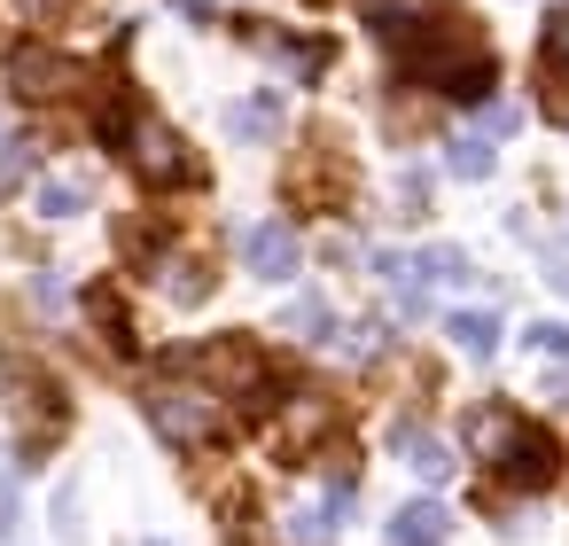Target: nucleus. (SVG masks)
Returning a JSON list of instances; mask_svg holds the SVG:
<instances>
[{"instance_id":"393cba45","label":"nucleus","mask_w":569,"mask_h":546,"mask_svg":"<svg viewBox=\"0 0 569 546\" xmlns=\"http://www.w3.org/2000/svg\"><path fill=\"white\" fill-rule=\"evenodd\" d=\"M180 9H188L196 24H219V0H180Z\"/></svg>"},{"instance_id":"dca6fc26","label":"nucleus","mask_w":569,"mask_h":546,"mask_svg":"<svg viewBox=\"0 0 569 546\" xmlns=\"http://www.w3.org/2000/svg\"><path fill=\"white\" fill-rule=\"evenodd\" d=\"M79 211H87L79 180H40V219H79Z\"/></svg>"},{"instance_id":"9d476101","label":"nucleus","mask_w":569,"mask_h":546,"mask_svg":"<svg viewBox=\"0 0 569 546\" xmlns=\"http://www.w3.org/2000/svg\"><path fill=\"white\" fill-rule=\"evenodd\" d=\"M375 274H382V289L398 297V312H421V305H429V274H421V258L382 250V258H375Z\"/></svg>"},{"instance_id":"a878e982","label":"nucleus","mask_w":569,"mask_h":546,"mask_svg":"<svg viewBox=\"0 0 569 546\" xmlns=\"http://www.w3.org/2000/svg\"><path fill=\"white\" fill-rule=\"evenodd\" d=\"M141 546H172V538H141Z\"/></svg>"},{"instance_id":"0eeeda50","label":"nucleus","mask_w":569,"mask_h":546,"mask_svg":"<svg viewBox=\"0 0 569 546\" xmlns=\"http://www.w3.org/2000/svg\"><path fill=\"white\" fill-rule=\"evenodd\" d=\"M297 258H305V250H297V227H289V219H258V227L242 235V266H250L258 281H289Z\"/></svg>"},{"instance_id":"1a4fd4ad","label":"nucleus","mask_w":569,"mask_h":546,"mask_svg":"<svg viewBox=\"0 0 569 546\" xmlns=\"http://www.w3.org/2000/svg\"><path fill=\"white\" fill-rule=\"evenodd\" d=\"M250 40H258L266 56H281V63L297 71V87H312V79L336 63V48H328V40H281V32H250Z\"/></svg>"},{"instance_id":"f8f14e48","label":"nucleus","mask_w":569,"mask_h":546,"mask_svg":"<svg viewBox=\"0 0 569 546\" xmlns=\"http://www.w3.org/2000/svg\"><path fill=\"white\" fill-rule=\"evenodd\" d=\"M390 445H398V453H406L421 476H445V468H452V453H445V445H437L421 421H390Z\"/></svg>"},{"instance_id":"aec40b11","label":"nucleus","mask_w":569,"mask_h":546,"mask_svg":"<svg viewBox=\"0 0 569 546\" xmlns=\"http://www.w3.org/2000/svg\"><path fill=\"white\" fill-rule=\"evenodd\" d=\"M32 172V141H0V188Z\"/></svg>"},{"instance_id":"f257e3e1","label":"nucleus","mask_w":569,"mask_h":546,"mask_svg":"<svg viewBox=\"0 0 569 546\" xmlns=\"http://www.w3.org/2000/svg\"><path fill=\"white\" fill-rule=\"evenodd\" d=\"M359 17L375 24V40L390 48L406 87H429L452 102H491L499 63L468 9H452V0H359Z\"/></svg>"},{"instance_id":"7ed1b4c3","label":"nucleus","mask_w":569,"mask_h":546,"mask_svg":"<svg viewBox=\"0 0 569 546\" xmlns=\"http://www.w3.org/2000/svg\"><path fill=\"white\" fill-rule=\"evenodd\" d=\"M141 414H149V429H157L164 445H180V453H203V445H227V437H234V398H219L211 383H188L180 367L141 390Z\"/></svg>"},{"instance_id":"a211bd4d","label":"nucleus","mask_w":569,"mask_h":546,"mask_svg":"<svg viewBox=\"0 0 569 546\" xmlns=\"http://www.w3.org/2000/svg\"><path fill=\"white\" fill-rule=\"evenodd\" d=\"M522 344H530V351H546V359H569V328H561V320H538V328H522Z\"/></svg>"},{"instance_id":"ddd939ff","label":"nucleus","mask_w":569,"mask_h":546,"mask_svg":"<svg viewBox=\"0 0 569 546\" xmlns=\"http://www.w3.org/2000/svg\"><path fill=\"white\" fill-rule=\"evenodd\" d=\"M445 336H452L468 359H491V351H499V320H491V312H452Z\"/></svg>"},{"instance_id":"b1692460","label":"nucleus","mask_w":569,"mask_h":546,"mask_svg":"<svg viewBox=\"0 0 569 546\" xmlns=\"http://www.w3.org/2000/svg\"><path fill=\"white\" fill-rule=\"evenodd\" d=\"M9 523H17V484L0 476V538H9Z\"/></svg>"},{"instance_id":"5701e85b","label":"nucleus","mask_w":569,"mask_h":546,"mask_svg":"<svg viewBox=\"0 0 569 546\" xmlns=\"http://www.w3.org/2000/svg\"><path fill=\"white\" fill-rule=\"evenodd\" d=\"M546 281H553V289L569 297V250H546Z\"/></svg>"},{"instance_id":"4be33fe9","label":"nucleus","mask_w":569,"mask_h":546,"mask_svg":"<svg viewBox=\"0 0 569 546\" xmlns=\"http://www.w3.org/2000/svg\"><path fill=\"white\" fill-rule=\"evenodd\" d=\"M17 9H24L32 24H56V17H71V0H17Z\"/></svg>"},{"instance_id":"412c9836","label":"nucleus","mask_w":569,"mask_h":546,"mask_svg":"<svg viewBox=\"0 0 569 546\" xmlns=\"http://www.w3.org/2000/svg\"><path fill=\"white\" fill-rule=\"evenodd\" d=\"M56 530H63V538H79V492H71V484L56 492Z\"/></svg>"},{"instance_id":"2eb2a0df","label":"nucleus","mask_w":569,"mask_h":546,"mask_svg":"<svg viewBox=\"0 0 569 546\" xmlns=\"http://www.w3.org/2000/svg\"><path fill=\"white\" fill-rule=\"evenodd\" d=\"M538 56H546V79H569V9H553V17H546Z\"/></svg>"},{"instance_id":"4468645a","label":"nucleus","mask_w":569,"mask_h":546,"mask_svg":"<svg viewBox=\"0 0 569 546\" xmlns=\"http://www.w3.org/2000/svg\"><path fill=\"white\" fill-rule=\"evenodd\" d=\"M227 126H234L242 141H273V133H281V102H273V95H250V102H242Z\"/></svg>"},{"instance_id":"f03ea898","label":"nucleus","mask_w":569,"mask_h":546,"mask_svg":"<svg viewBox=\"0 0 569 546\" xmlns=\"http://www.w3.org/2000/svg\"><path fill=\"white\" fill-rule=\"evenodd\" d=\"M460 437H468V445L491 460V476L515 484V492H546V484L561 476V437H553L546 421L507 414V406H476V414L460 421Z\"/></svg>"},{"instance_id":"20e7f679","label":"nucleus","mask_w":569,"mask_h":546,"mask_svg":"<svg viewBox=\"0 0 569 546\" xmlns=\"http://www.w3.org/2000/svg\"><path fill=\"white\" fill-rule=\"evenodd\" d=\"M9 429H17V468H40L63 445V429H71L63 383L40 359H9Z\"/></svg>"},{"instance_id":"6ab92c4d","label":"nucleus","mask_w":569,"mask_h":546,"mask_svg":"<svg viewBox=\"0 0 569 546\" xmlns=\"http://www.w3.org/2000/svg\"><path fill=\"white\" fill-rule=\"evenodd\" d=\"M421 274H429V281H460L468 258H460V250H421Z\"/></svg>"},{"instance_id":"9b49d317","label":"nucleus","mask_w":569,"mask_h":546,"mask_svg":"<svg viewBox=\"0 0 569 546\" xmlns=\"http://www.w3.org/2000/svg\"><path fill=\"white\" fill-rule=\"evenodd\" d=\"M79 312H94V328L110 336V351H133V320H126V305H118V289H110V281H94V289L79 297Z\"/></svg>"},{"instance_id":"423d86ee","label":"nucleus","mask_w":569,"mask_h":546,"mask_svg":"<svg viewBox=\"0 0 569 546\" xmlns=\"http://www.w3.org/2000/svg\"><path fill=\"white\" fill-rule=\"evenodd\" d=\"M9 87L24 102H63L71 87H87V63L63 56V48H40V40H17L9 48Z\"/></svg>"},{"instance_id":"6e6552de","label":"nucleus","mask_w":569,"mask_h":546,"mask_svg":"<svg viewBox=\"0 0 569 546\" xmlns=\"http://www.w3.org/2000/svg\"><path fill=\"white\" fill-rule=\"evenodd\" d=\"M445 538H452V515L437 499H406L390 515V546H445Z\"/></svg>"},{"instance_id":"39448f33","label":"nucleus","mask_w":569,"mask_h":546,"mask_svg":"<svg viewBox=\"0 0 569 546\" xmlns=\"http://www.w3.org/2000/svg\"><path fill=\"white\" fill-rule=\"evenodd\" d=\"M118 149H126V165L141 172V188H196V180H203V157H196L157 110H141V118L126 126Z\"/></svg>"},{"instance_id":"f3484780","label":"nucleus","mask_w":569,"mask_h":546,"mask_svg":"<svg viewBox=\"0 0 569 546\" xmlns=\"http://www.w3.org/2000/svg\"><path fill=\"white\" fill-rule=\"evenodd\" d=\"M452 172L460 180H491V141H452Z\"/></svg>"}]
</instances>
